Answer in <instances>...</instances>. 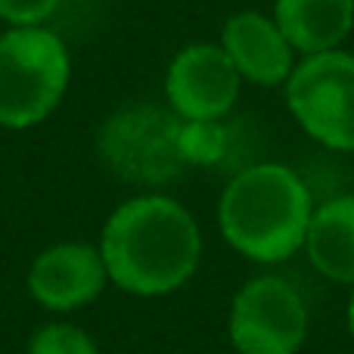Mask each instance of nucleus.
<instances>
[{"label":"nucleus","mask_w":354,"mask_h":354,"mask_svg":"<svg viewBox=\"0 0 354 354\" xmlns=\"http://www.w3.org/2000/svg\"><path fill=\"white\" fill-rule=\"evenodd\" d=\"M348 330H351V339H354V295H351V305H348Z\"/></svg>","instance_id":"2eb2a0df"},{"label":"nucleus","mask_w":354,"mask_h":354,"mask_svg":"<svg viewBox=\"0 0 354 354\" xmlns=\"http://www.w3.org/2000/svg\"><path fill=\"white\" fill-rule=\"evenodd\" d=\"M221 47L236 66L239 78L258 87L286 84L295 68V47L280 31V25L261 12L245 10L227 19Z\"/></svg>","instance_id":"1a4fd4ad"},{"label":"nucleus","mask_w":354,"mask_h":354,"mask_svg":"<svg viewBox=\"0 0 354 354\" xmlns=\"http://www.w3.org/2000/svg\"><path fill=\"white\" fill-rule=\"evenodd\" d=\"M109 283L103 255L87 243H56L31 261L28 292L47 311H78Z\"/></svg>","instance_id":"6e6552de"},{"label":"nucleus","mask_w":354,"mask_h":354,"mask_svg":"<svg viewBox=\"0 0 354 354\" xmlns=\"http://www.w3.org/2000/svg\"><path fill=\"white\" fill-rule=\"evenodd\" d=\"M305 252L317 274L342 286H354V196H336L314 208Z\"/></svg>","instance_id":"9b49d317"},{"label":"nucleus","mask_w":354,"mask_h":354,"mask_svg":"<svg viewBox=\"0 0 354 354\" xmlns=\"http://www.w3.org/2000/svg\"><path fill=\"white\" fill-rule=\"evenodd\" d=\"M239 84L243 78L221 44H189L168 66V109L183 122H221L236 103Z\"/></svg>","instance_id":"0eeeda50"},{"label":"nucleus","mask_w":354,"mask_h":354,"mask_svg":"<svg viewBox=\"0 0 354 354\" xmlns=\"http://www.w3.org/2000/svg\"><path fill=\"white\" fill-rule=\"evenodd\" d=\"M106 274L131 295H168L189 283L202 261V233L180 202L134 196L109 214L100 236Z\"/></svg>","instance_id":"f257e3e1"},{"label":"nucleus","mask_w":354,"mask_h":354,"mask_svg":"<svg viewBox=\"0 0 354 354\" xmlns=\"http://www.w3.org/2000/svg\"><path fill=\"white\" fill-rule=\"evenodd\" d=\"M72 59L59 35L44 25L0 35V128L41 124L68 87Z\"/></svg>","instance_id":"7ed1b4c3"},{"label":"nucleus","mask_w":354,"mask_h":354,"mask_svg":"<svg viewBox=\"0 0 354 354\" xmlns=\"http://www.w3.org/2000/svg\"><path fill=\"white\" fill-rule=\"evenodd\" d=\"M286 106L308 137L354 153V53L339 47L301 56L286 81Z\"/></svg>","instance_id":"39448f33"},{"label":"nucleus","mask_w":354,"mask_h":354,"mask_svg":"<svg viewBox=\"0 0 354 354\" xmlns=\"http://www.w3.org/2000/svg\"><path fill=\"white\" fill-rule=\"evenodd\" d=\"M28 354H100L93 339L75 324H47L31 336Z\"/></svg>","instance_id":"f8f14e48"},{"label":"nucleus","mask_w":354,"mask_h":354,"mask_svg":"<svg viewBox=\"0 0 354 354\" xmlns=\"http://www.w3.org/2000/svg\"><path fill=\"white\" fill-rule=\"evenodd\" d=\"M227 330L239 354H299L308 339V305L283 277H255L233 299Z\"/></svg>","instance_id":"423d86ee"},{"label":"nucleus","mask_w":354,"mask_h":354,"mask_svg":"<svg viewBox=\"0 0 354 354\" xmlns=\"http://www.w3.org/2000/svg\"><path fill=\"white\" fill-rule=\"evenodd\" d=\"M274 22L295 53L339 50L354 28V0H277Z\"/></svg>","instance_id":"9d476101"},{"label":"nucleus","mask_w":354,"mask_h":354,"mask_svg":"<svg viewBox=\"0 0 354 354\" xmlns=\"http://www.w3.org/2000/svg\"><path fill=\"white\" fill-rule=\"evenodd\" d=\"M311 193L305 180L280 162H258L230 177L218 202L224 239L261 264L292 258L311 224Z\"/></svg>","instance_id":"f03ea898"},{"label":"nucleus","mask_w":354,"mask_h":354,"mask_svg":"<svg viewBox=\"0 0 354 354\" xmlns=\"http://www.w3.org/2000/svg\"><path fill=\"white\" fill-rule=\"evenodd\" d=\"M227 134L218 122H183V159L187 165H214L224 156Z\"/></svg>","instance_id":"ddd939ff"},{"label":"nucleus","mask_w":354,"mask_h":354,"mask_svg":"<svg viewBox=\"0 0 354 354\" xmlns=\"http://www.w3.org/2000/svg\"><path fill=\"white\" fill-rule=\"evenodd\" d=\"M59 0H0V19L10 28H28L44 25L56 12Z\"/></svg>","instance_id":"4468645a"},{"label":"nucleus","mask_w":354,"mask_h":354,"mask_svg":"<svg viewBox=\"0 0 354 354\" xmlns=\"http://www.w3.org/2000/svg\"><path fill=\"white\" fill-rule=\"evenodd\" d=\"M97 153L118 180L134 187H165L187 171L183 118L156 103L115 109L97 131Z\"/></svg>","instance_id":"20e7f679"}]
</instances>
